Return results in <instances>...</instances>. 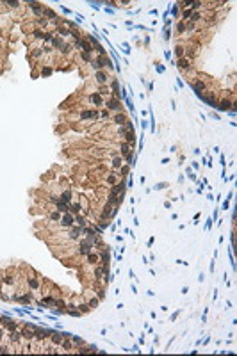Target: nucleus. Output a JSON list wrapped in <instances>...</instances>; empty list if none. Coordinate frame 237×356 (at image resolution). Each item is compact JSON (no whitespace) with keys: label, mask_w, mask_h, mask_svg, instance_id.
Segmentation results:
<instances>
[{"label":"nucleus","mask_w":237,"mask_h":356,"mask_svg":"<svg viewBox=\"0 0 237 356\" xmlns=\"http://www.w3.org/2000/svg\"><path fill=\"white\" fill-rule=\"evenodd\" d=\"M178 66H180L182 70H189V68H191V64H189V59H184V57H182V59L178 61Z\"/></svg>","instance_id":"10"},{"label":"nucleus","mask_w":237,"mask_h":356,"mask_svg":"<svg viewBox=\"0 0 237 356\" xmlns=\"http://www.w3.org/2000/svg\"><path fill=\"white\" fill-rule=\"evenodd\" d=\"M9 320H11V319H7V317H0V324H2V326H7Z\"/></svg>","instance_id":"25"},{"label":"nucleus","mask_w":237,"mask_h":356,"mask_svg":"<svg viewBox=\"0 0 237 356\" xmlns=\"http://www.w3.org/2000/svg\"><path fill=\"white\" fill-rule=\"evenodd\" d=\"M62 338H64V335H61V333H54V335H52V342L59 345V344H62Z\"/></svg>","instance_id":"12"},{"label":"nucleus","mask_w":237,"mask_h":356,"mask_svg":"<svg viewBox=\"0 0 237 356\" xmlns=\"http://www.w3.org/2000/svg\"><path fill=\"white\" fill-rule=\"evenodd\" d=\"M77 221H79V224H80V226H86V221H84V217H79Z\"/></svg>","instance_id":"33"},{"label":"nucleus","mask_w":237,"mask_h":356,"mask_svg":"<svg viewBox=\"0 0 237 356\" xmlns=\"http://www.w3.org/2000/svg\"><path fill=\"white\" fill-rule=\"evenodd\" d=\"M121 151L127 153V151H128V144H123V146H121Z\"/></svg>","instance_id":"32"},{"label":"nucleus","mask_w":237,"mask_h":356,"mask_svg":"<svg viewBox=\"0 0 237 356\" xmlns=\"http://www.w3.org/2000/svg\"><path fill=\"white\" fill-rule=\"evenodd\" d=\"M91 101H93L95 105H102V96H98V95H93V96H91Z\"/></svg>","instance_id":"18"},{"label":"nucleus","mask_w":237,"mask_h":356,"mask_svg":"<svg viewBox=\"0 0 237 356\" xmlns=\"http://www.w3.org/2000/svg\"><path fill=\"white\" fill-rule=\"evenodd\" d=\"M79 253H80V255H89V253H91V242H89V240H87V242H86V240H82V242H80Z\"/></svg>","instance_id":"2"},{"label":"nucleus","mask_w":237,"mask_h":356,"mask_svg":"<svg viewBox=\"0 0 237 356\" xmlns=\"http://www.w3.org/2000/svg\"><path fill=\"white\" fill-rule=\"evenodd\" d=\"M96 304H98V299H91V301H89V306H91V308H95Z\"/></svg>","instance_id":"26"},{"label":"nucleus","mask_w":237,"mask_h":356,"mask_svg":"<svg viewBox=\"0 0 237 356\" xmlns=\"http://www.w3.org/2000/svg\"><path fill=\"white\" fill-rule=\"evenodd\" d=\"M48 331H45V329H36V338L38 340H45V338H48Z\"/></svg>","instance_id":"8"},{"label":"nucleus","mask_w":237,"mask_h":356,"mask_svg":"<svg viewBox=\"0 0 237 356\" xmlns=\"http://www.w3.org/2000/svg\"><path fill=\"white\" fill-rule=\"evenodd\" d=\"M21 338H25V340H34V338H36V329L25 326V328L21 329Z\"/></svg>","instance_id":"1"},{"label":"nucleus","mask_w":237,"mask_h":356,"mask_svg":"<svg viewBox=\"0 0 237 356\" xmlns=\"http://www.w3.org/2000/svg\"><path fill=\"white\" fill-rule=\"evenodd\" d=\"M79 312L82 314V312H87V306L86 304H79Z\"/></svg>","instance_id":"29"},{"label":"nucleus","mask_w":237,"mask_h":356,"mask_svg":"<svg viewBox=\"0 0 237 356\" xmlns=\"http://www.w3.org/2000/svg\"><path fill=\"white\" fill-rule=\"evenodd\" d=\"M0 285H2V274H0Z\"/></svg>","instance_id":"35"},{"label":"nucleus","mask_w":237,"mask_h":356,"mask_svg":"<svg viewBox=\"0 0 237 356\" xmlns=\"http://www.w3.org/2000/svg\"><path fill=\"white\" fill-rule=\"evenodd\" d=\"M98 258H100V257H96V255H89V257H87V260H89L91 264H95V262H98Z\"/></svg>","instance_id":"23"},{"label":"nucleus","mask_w":237,"mask_h":356,"mask_svg":"<svg viewBox=\"0 0 237 356\" xmlns=\"http://www.w3.org/2000/svg\"><path fill=\"white\" fill-rule=\"evenodd\" d=\"M9 340H11L13 344H18V342L21 340V333H20V331H16V329H14V331H11V335H9Z\"/></svg>","instance_id":"5"},{"label":"nucleus","mask_w":237,"mask_h":356,"mask_svg":"<svg viewBox=\"0 0 237 356\" xmlns=\"http://www.w3.org/2000/svg\"><path fill=\"white\" fill-rule=\"evenodd\" d=\"M61 201H62V203H70V201H71V191H64V192L61 194Z\"/></svg>","instance_id":"7"},{"label":"nucleus","mask_w":237,"mask_h":356,"mask_svg":"<svg viewBox=\"0 0 237 356\" xmlns=\"http://www.w3.org/2000/svg\"><path fill=\"white\" fill-rule=\"evenodd\" d=\"M0 340H4V329L0 328Z\"/></svg>","instance_id":"34"},{"label":"nucleus","mask_w":237,"mask_h":356,"mask_svg":"<svg viewBox=\"0 0 237 356\" xmlns=\"http://www.w3.org/2000/svg\"><path fill=\"white\" fill-rule=\"evenodd\" d=\"M114 121H116V123H118V125H123V123H125V121H127V119H125V116H123V114H118V116H116V118H114Z\"/></svg>","instance_id":"20"},{"label":"nucleus","mask_w":237,"mask_h":356,"mask_svg":"<svg viewBox=\"0 0 237 356\" xmlns=\"http://www.w3.org/2000/svg\"><path fill=\"white\" fill-rule=\"evenodd\" d=\"M119 162H121V160H119V158L116 157L114 160H112V167H119Z\"/></svg>","instance_id":"27"},{"label":"nucleus","mask_w":237,"mask_h":356,"mask_svg":"<svg viewBox=\"0 0 237 356\" xmlns=\"http://www.w3.org/2000/svg\"><path fill=\"white\" fill-rule=\"evenodd\" d=\"M50 219H52V221H59L61 219L59 212H52V214H50Z\"/></svg>","instance_id":"22"},{"label":"nucleus","mask_w":237,"mask_h":356,"mask_svg":"<svg viewBox=\"0 0 237 356\" xmlns=\"http://www.w3.org/2000/svg\"><path fill=\"white\" fill-rule=\"evenodd\" d=\"M16 328H18V326H16V322H13V320H9V322H7V329H9V331H14Z\"/></svg>","instance_id":"21"},{"label":"nucleus","mask_w":237,"mask_h":356,"mask_svg":"<svg viewBox=\"0 0 237 356\" xmlns=\"http://www.w3.org/2000/svg\"><path fill=\"white\" fill-rule=\"evenodd\" d=\"M107 105H109V109H111V111H119V109H121L118 100H109V103H107Z\"/></svg>","instance_id":"9"},{"label":"nucleus","mask_w":237,"mask_h":356,"mask_svg":"<svg viewBox=\"0 0 237 356\" xmlns=\"http://www.w3.org/2000/svg\"><path fill=\"white\" fill-rule=\"evenodd\" d=\"M43 14H46L48 18H55V13L52 9H46V7H43Z\"/></svg>","instance_id":"16"},{"label":"nucleus","mask_w":237,"mask_h":356,"mask_svg":"<svg viewBox=\"0 0 237 356\" xmlns=\"http://www.w3.org/2000/svg\"><path fill=\"white\" fill-rule=\"evenodd\" d=\"M70 207H71L70 210H71L73 214H77V212H80V210H82V207H80L79 203H73V205H70Z\"/></svg>","instance_id":"17"},{"label":"nucleus","mask_w":237,"mask_h":356,"mask_svg":"<svg viewBox=\"0 0 237 356\" xmlns=\"http://www.w3.org/2000/svg\"><path fill=\"white\" fill-rule=\"evenodd\" d=\"M194 89H196L198 93H200V91H203V89H205V84H203L201 80H196V82H194Z\"/></svg>","instance_id":"14"},{"label":"nucleus","mask_w":237,"mask_h":356,"mask_svg":"<svg viewBox=\"0 0 237 356\" xmlns=\"http://www.w3.org/2000/svg\"><path fill=\"white\" fill-rule=\"evenodd\" d=\"M107 182L109 183H116V176L114 175H107Z\"/></svg>","instance_id":"24"},{"label":"nucleus","mask_w":237,"mask_h":356,"mask_svg":"<svg viewBox=\"0 0 237 356\" xmlns=\"http://www.w3.org/2000/svg\"><path fill=\"white\" fill-rule=\"evenodd\" d=\"M177 55H178V57H182V55H184V48H182V46H178V48H177Z\"/></svg>","instance_id":"28"},{"label":"nucleus","mask_w":237,"mask_h":356,"mask_svg":"<svg viewBox=\"0 0 237 356\" xmlns=\"http://www.w3.org/2000/svg\"><path fill=\"white\" fill-rule=\"evenodd\" d=\"M230 107H232V101H230V100H223V101H221V109H223V111H228Z\"/></svg>","instance_id":"13"},{"label":"nucleus","mask_w":237,"mask_h":356,"mask_svg":"<svg viewBox=\"0 0 237 356\" xmlns=\"http://www.w3.org/2000/svg\"><path fill=\"white\" fill-rule=\"evenodd\" d=\"M73 216L71 214H64V217H62V226H66V228H71L73 226Z\"/></svg>","instance_id":"4"},{"label":"nucleus","mask_w":237,"mask_h":356,"mask_svg":"<svg viewBox=\"0 0 237 356\" xmlns=\"http://www.w3.org/2000/svg\"><path fill=\"white\" fill-rule=\"evenodd\" d=\"M80 45H82V48H84V50H86V54H89V52H93V48H91V46H89V43H87V41H82V43H80Z\"/></svg>","instance_id":"19"},{"label":"nucleus","mask_w":237,"mask_h":356,"mask_svg":"<svg viewBox=\"0 0 237 356\" xmlns=\"http://www.w3.org/2000/svg\"><path fill=\"white\" fill-rule=\"evenodd\" d=\"M68 338H70V336H64V338H62V347H64L66 351H71V349H73V345H71V342H70Z\"/></svg>","instance_id":"11"},{"label":"nucleus","mask_w":237,"mask_h":356,"mask_svg":"<svg viewBox=\"0 0 237 356\" xmlns=\"http://www.w3.org/2000/svg\"><path fill=\"white\" fill-rule=\"evenodd\" d=\"M41 73H43V75H50L52 70H50V68H45V70H41Z\"/></svg>","instance_id":"30"},{"label":"nucleus","mask_w":237,"mask_h":356,"mask_svg":"<svg viewBox=\"0 0 237 356\" xmlns=\"http://www.w3.org/2000/svg\"><path fill=\"white\" fill-rule=\"evenodd\" d=\"M105 80H107V77H105V73H102V71H98V73H96V82H98V84H103Z\"/></svg>","instance_id":"15"},{"label":"nucleus","mask_w":237,"mask_h":356,"mask_svg":"<svg viewBox=\"0 0 237 356\" xmlns=\"http://www.w3.org/2000/svg\"><path fill=\"white\" fill-rule=\"evenodd\" d=\"M2 285H5V287H14V285H16V278L13 276V274H5V276L2 278Z\"/></svg>","instance_id":"3"},{"label":"nucleus","mask_w":237,"mask_h":356,"mask_svg":"<svg viewBox=\"0 0 237 356\" xmlns=\"http://www.w3.org/2000/svg\"><path fill=\"white\" fill-rule=\"evenodd\" d=\"M27 283L30 289H40V279H36V278H27Z\"/></svg>","instance_id":"6"},{"label":"nucleus","mask_w":237,"mask_h":356,"mask_svg":"<svg viewBox=\"0 0 237 356\" xmlns=\"http://www.w3.org/2000/svg\"><path fill=\"white\" fill-rule=\"evenodd\" d=\"M182 14H184V18H187V16H191V9H187V11H184Z\"/></svg>","instance_id":"31"}]
</instances>
